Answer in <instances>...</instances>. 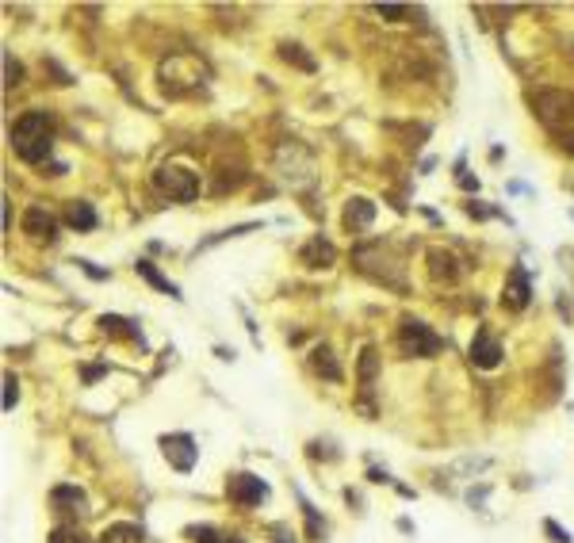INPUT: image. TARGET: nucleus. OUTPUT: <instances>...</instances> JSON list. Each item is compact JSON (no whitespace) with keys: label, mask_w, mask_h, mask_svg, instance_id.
<instances>
[{"label":"nucleus","mask_w":574,"mask_h":543,"mask_svg":"<svg viewBox=\"0 0 574 543\" xmlns=\"http://www.w3.org/2000/svg\"><path fill=\"white\" fill-rule=\"evenodd\" d=\"M12 149H16V157L27 161V165L46 161L50 149H54V119L46 111H24L12 123Z\"/></svg>","instance_id":"f257e3e1"},{"label":"nucleus","mask_w":574,"mask_h":543,"mask_svg":"<svg viewBox=\"0 0 574 543\" xmlns=\"http://www.w3.org/2000/svg\"><path fill=\"white\" fill-rule=\"evenodd\" d=\"M398 348L406 356H418V360H429V356H436L444 348V341L436 337L433 330H429L425 321H418V318H406L398 325Z\"/></svg>","instance_id":"f03ea898"},{"label":"nucleus","mask_w":574,"mask_h":543,"mask_svg":"<svg viewBox=\"0 0 574 543\" xmlns=\"http://www.w3.org/2000/svg\"><path fill=\"white\" fill-rule=\"evenodd\" d=\"M154 188L161 191V196H169V199L188 203V199L199 196V176L188 173V169H180V165H161L154 173Z\"/></svg>","instance_id":"7ed1b4c3"},{"label":"nucleus","mask_w":574,"mask_h":543,"mask_svg":"<svg viewBox=\"0 0 574 543\" xmlns=\"http://www.w3.org/2000/svg\"><path fill=\"white\" fill-rule=\"evenodd\" d=\"M533 107L548 126L566 123V131H574V96H566V92H536Z\"/></svg>","instance_id":"20e7f679"},{"label":"nucleus","mask_w":574,"mask_h":543,"mask_svg":"<svg viewBox=\"0 0 574 543\" xmlns=\"http://www.w3.org/2000/svg\"><path fill=\"white\" fill-rule=\"evenodd\" d=\"M226 494H230V502H238V505H246V509H253V505H261L264 497H268V482H264V478H257V475H249V470H241V475H230Z\"/></svg>","instance_id":"39448f33"},{"label":"nucleus","mask_w":574,"mask_h":543,"mask_svg":"<svg viewBox=\"0 0 574 543\" xmlns=\"http://www.w3.org/2000/svg\"><path fill=\"white\" fill-rule=\"evenodd\" d=\"M161 452H165V459H169L176 470H192L196 467V459H199V448H196V440H192L188 432L161 437Z\"/></svg>","instance_id":"423d86ee"},{"label":"nucleus","mask_w":574,"mask_h":543,"mask_svg":"<svg viewBox=\"0 0 574 543\" xmlns=\"http://www.w3.org/2000/svg\"><path fill=\"white\" fill-rule=\"evenodd\" d=\"M471 363L483 371H494L501 363V341L494 337L490 330H479L475 341H471Z\"/></svg>","instance_id":"0eeeda50"},{"label":"nucleus","mask_w":574,"mask_h":543,"mask_svg":"<svg viewBox=\"0 0 574 543\" xmlns=\"http://www.w3.org/2000/svg\"><path fill=\"white\" fill-rule=\"evenodd\" d=\"M299 260H303L306 268H333L337 249H333V241H326V238L318 234V238H311L303 249H299Z\"/></svg>","instance_id":"6e6552de"},{"label":"nucleus","mask_w":574,"mask_h":543,"mask_svg":"<svg viewBox=\"0 0 574 543\" xmlns=\"http://www.w3.org/2000/svg\"><path fill=\"white\" fill-rule=\"evenodd\" d=\"M528 295H533V287H528V272L525 268H513V272H509V280H506V295H501V303H506L509 310H525Z\"/></svg>","instance_id":"1a4fd4ad"},{"label":"nucleus","mask_w":574,"mask_h":543,"mask_svg":"<svg viewBox=\"0 0 574 543\" xmlns=\"http://www.w3.org/2000/svg\"><path fill=\"white\" fill-rule=\"evenodd\" d=\"M24 234H31L35 241H54L57 238L54 214H46V207H31V211L24 214Z\"/></svg>","instance_id":"9d476101"},{"label":"nucleus","mask_w":574,"mask_h":543,"mask_svg":"<svg viewBox=\"0 0 574 543\" xmlns=\"http://www.w3.org/2000/svg\"><path fill=\"white\" fill-rule=\"evenodd\" d=\"M429 272H433V280H459V260L448 253V249H429Z\"/></svg>","instance_id":"9b49d317"},{"label":"nucleus","mask_w":574,"mask_h":543,"mask_svg":"<svg viewBox=\"0 0 574 543\" xmlns=\"http://www.w3.org/2000/svg\"><path fill=\"white\" fill-rule=\"evenodd\" d=\"M371 218H376V203H371V199H364V196L349 199V207H344V226H349V230H364Z\"/></svg>","instance_id":"f8f14e48"},{"label":"nucleus","mask_w":574,"mask_h":543,"mask_svg":"<svg viewBox=\"0 0 574 543\" xmlns=\"http://www.w3.org/2000/svg\"><path fill=\"white\" fill-rule=\"evenodd\" d=\"M376 371H379V356H376V348H364L360 352V390H364V410L371 413V406H368V394H371V387H376Z\"/></svg>","instance_id":"ddd939ff"},{"label":"nucleus","mask_w":574,"mask_h":543,"mask_svg":"<svg viewBox=\"0 0 574 543\" xmlns=\"http://www.w3.org/2000/svg\"><path fill=\"white\" fill-rule=\"evenodd\" d=\"M134 272H138V276H142L146 283H154L157 291H165V295H172V298H180V287H176V283H172L169 276H161L154 260H138V264H134Z\"/></svg>","instance_id":"4468645a"},{"label":"nucleus","mask_w":574,"mask_h":543,"mask_svg":"<svg viewBox=\"0 0 574 543\" xmlns=\"http://www.w3.org/2000/svg\"><path fill=\"white\" fill-rule=\"evenodd\" d=\"M100 330L111 333V337H127V341H138L142 345V330H134V321L119 318V314H104V318H100Z\"/></svg>","instance_id":"2eb2a0df"},{"label":"nucleus","mask_w":574,"mask_h":543,"mask_svg":"<svg viewBox=\"0 0 574 543\" xmlns=\"http://www.w3.org/2000/svg\"><path fill=\"white\" fill-rule=\"evenodd\" d=\"M66 222L73 226V230H96V211H92V203H81V199H77V203H69V211H66Z\"/></svg>","instance_id":"dca6fc26"},{"label":"nucleus","mask_w":574,"mask_h":543,"mask_svg":"<svg viewBox=\"0 0 574 543\" xmlns=\"http://www.w3.org/2000/svg\"><path fill=\"white\" fill-rule=\"evenodd\" d=\"M50 502H54V509H62V513L84 509V494H81V490H77V486H54V494H50Z\"/></svg>","instance_id":"f3484780"},{"label":"nucleus","mask_w":574,"mask_h":543,"mask_svg":"<svg viewBox=\"0 0 574 543\" xmlns=\"http://www.w3.org/2000/svg\"><path fill=\"white\" fill-rule=\"evenodd\" d=\"M279 58L299 66L303 73H314V69H318V61H314L311 54H303V46H295V42H284V46H279Z\"/></svg>","instance_id":"a211bd4d"},{"label":"nucleus","mask_w":574,"mask_h":543,"mask_svg":"<svg viewBox=\"0 0 574 543\" xmlns=\"http://www.w3.org/2000/svg\"><path fill=\"white\" fill-rule=\"evenodd\" d=\"M311 363H314V371H318V375H326V379H341V368H337V360H333V352H329V348H314L311 352Z\"/></svg>","instance_id":"6ab92c4d"},{"label":"nucleus","mask_w":574,"mask_h":543,"mask_svg":"<svg viewBox=\"0 0 574 543\" xmlns=\"http://www.w3.org/2000/svg\"><path fill=\"white\" fill-rule=\"evenodd\" d=\"M100 543H142V528H134V524H111L104 535H100Z\"/></svg>","instance_id":"aec40b11"},{"label":"nucleus","mask_w":574,"mask_h":543,"mask_svg":"<svg viewBox=\"0 0 574 543\" xmlns=\"http://www.w3.org/2000/svg\"><path fill=\"white\" fill-rule=\"evenodd\" d=\"M184 535H188L192 543H222L226 535H219L214 528H207V524H188L184 528Z\"/></svg>","instance_id":"412c9836"},{"label":"nucleus","mask_w":574,"mask_h":543,"mask_svg":"<svg viewBox=\"0 0 574 543\" xmlns=\"http://www.w3.org/2000/svg\"><path fill=\"white\" fill-rule=\"evenodd\" d=\"M46 543H89V535H84L81 528L62 524V528H54V532H50V540H46Z\"/></svg>","instance_id":"4be33fe9"},{"label":"nucleus","mask_w":574,"mask_h":543,"mask_svg":"<svg viewBox=\"0 0 574 543\" xmlns=\"http://www.w3.org/2000/svg\"><path fill=\"white\" fill-rule=\"evenodd\" d=\"M16 398H19V379L12 375H4V410H12V406H16Z\"/></svg>","instance_id":"5701e85b"},{"label":"nucleus","mask_w":574,"mask_h":543,"mask_svg":"<svg viewBox=\"0 0 574 543\" xmlns=\"http://www.w3.org/2000/svg\"><path fill=\"white\" fill-rule=\"evenodd\" d=\"M19 77H24V69H19V61H12V54H4V84L8 88H16Z\"/></svg>","instance_id":"b1692460"},{"label":"nucleus","mask_w":574,"mask_h":543,"mask_svg":"<svg viewBox=\"0 0 574 543\" xmlns=\"http://www.w3.org/2000/svg\"><path fill=\"white\" fill-rule=\"evenodd\" d=\"M376 12H379V16H387V19H402V16H410V8H402V4H376Z\"/></svg>","instance_id":"393cba45"},{"label":"nucleus","mask_w":574,"mask_h":543,"mask_svg":"<svg viewBox=\"0 0 574 543\" xmlns=\"http://www.w3.org/2000/svg\"><path fill=\"white\" fill-rule=\"evenodd\" d=\"M544 532H548L555 543H571V532H563V528H559L555 520H544Z\"/></svg>","instance_id":"a878e982"},{"label":"nucleus","mask_w":574,"mask_h":543,"mask_svg":"<svg viewBox=\"0 0 574 543\" xmlns=\"http://www.w3.org/2000/svg\"><path fill=\"white\" fill-rule=\"evenodd\" d=\"M77 264H81V272H84V276H92V280H107V272L96 268L92 260H77Z\"/></svg>","instance_id":"bb28decb"},{"label":"nucleus","mask_w":574,"mask_h":543,"mask_svg":"<svg viewBox=\"0 0 574 543\" xmlns=\"http://www.w3.org/2000/svg\"><path fill=\"white\" fill-rule=\"evenodd\" d=\"M559 146H563L566 153H574V131H559Z\"/></svg>","instance_id":"cd10ccee"},{"label":"nucleus","mask_w":574,"mask_h":543,"mask_svg":"<svg viewBox=\"0 0 574 543\" xmlns=\"http://www.w3.org/2000/svg\"><path fill=\"white\" fill-rule=\"evenodd\" d=\"M104 371H107V368H84V379H89V383H92V379H100V375H104Z\"/></svg>","instance_id":"c85d7f7f"},{"label":"nucleus","mask_w":574,"mask_h":543,"mask_svg":"<svg viewBox=\"0 0 574 543\" xmlns=\"http://www.w3.org/2000/svg\"><path fill=\"white\" fill-rule=\"evenodd\" d=\"M272 535H276V543H291V540H287V532H284V528H272Z\"/></svg>","instance_id":"c756f323"},{"label":"nucleus","mask_w":574,"mask_h":543,"mask_svg":"<svg viewBox=\"0 0 574 543\" xmlns=\"http://www.w3.org/2000/svg\"><path fill=\"white\" fill-rule=\"evenodd\" d=\"M222 543H246V540H238V535H226V540H222Z\"/></svg>","instance_id":"7c9ffc66"},{"label":"nucleus","mask_w":574,"mask_h":543,"mask_svg":"<svg viewBox=\"0 0 574 543\" xmlns=\"http://www.w3.org/2000/svg\"><path fill=\"white\" fill-rule=\"evenodd\" d=\"M571 218H574V211H571Z\"/></svg>","instance_id":"2f4dec72"}]
</instances>
